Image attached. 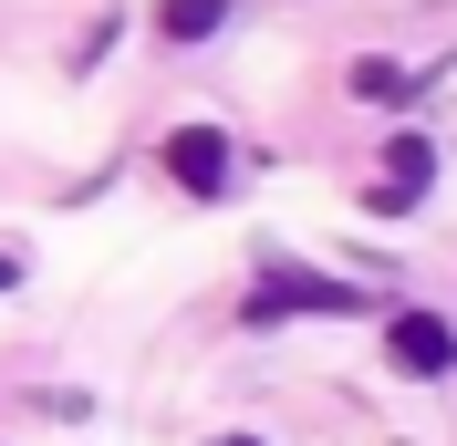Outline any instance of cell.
Instances as JSON below:
<instances>
[{
    "label": "cell",
    "instance_id": "cell-1",
    "mask_svg": "<svg viewBox=\"0 0 457 446\" xmlns=\"http://www.w3.org/2000/svg\"><path fill=\"white\" fill-rule=\"evenodd\" d=\"M353 301H364L353 280H322V270H260L250 322H291V311H353Z\"/></svg>",
    "mask_w": 457,
    "mask_h": 446
},
{
    "label": "cell",
    "instance_id": "cell-2",
    "mask_svg": "<svg viewBox=\"0 0 457 446\" xmlns=\"http://www.w3.org/2000/svg\"><path fill=\"white\" fill-rule=\"evenodd\" d=\"M385 353H395V374H427L436 384V374L457 363V333L436 322V311H395V322H385Z\"/></svg>",
    "mask_w": 457,
    "mask_h": 446
},
{
    "label": "cell",
    "instance_id": "cell-3",
    "mask_svg": "<svg viewBox=\"0 0 457 446\" xmlns=\"http://www.w3.org/2000/svg\"><path fill=\"white\" fill-rule=\"evenodd\" d=\"M167 177L187 197H219L228 187V136H219V125H177V136H167Z\"/></svg>",
    "mask_w": 457,
    "mask_h": 446
},
{
    "label": "cell",
    "instance_id": "cell-4",
    "mask_svg": "<svg viewBox=\"0 0 457 446\" xmlns=\"http://www.w3.org/2000/svg\"><path fill=\"white\" fill-rule=\"evenodd\" d=\"M427 177H436L427 136H395V145H385V187H374V208H385V219H395V208H416V197H427Z\"/></svg>",
    "mask_w": 457,
    "mask_h": 446
},
{
    "label": "cell",
    "instance_id": "cell-5",
    "mask_svg": "<svg viewBox=\"0 0 457 446\" xmlns=\"http://www.w3.org/2000/svg\"><path fill=\"white\" fill-rule=\"evenodd\" d=\"M156 21H167V42H208L228 21V0H156Z\"/></svg>",
    "mask_w": 457,
    "mask_h": 446
},
{
    "label": "cell",
    "instance_id": "cell-6",
    "mask_svg": "<svg viewBox=\"0 0 457 446\" xmlns=\"http://www.w3.org/2000/svg\"><path fill=\"white\" fill-rule=\"evenodd\" d=\"M208 446H260V436H208Z\"/></svg>",
    "mask_w": 457,
    "mask_h": 446
},
{
    "label": "cell",
    "instance_id": "cell-7",
    "mask_svg": "<svg viewBox=\"0 0 457 446\" xmlns=\"http://www.w3.org/2000/svg\"><path fill=\"white\" fill-rule=\"evenodd\" d=\"M0 291H11V260H0Z\"/></svg>",
    "mask_w": 457,
    "mask_h": 446
}]
</instances>
